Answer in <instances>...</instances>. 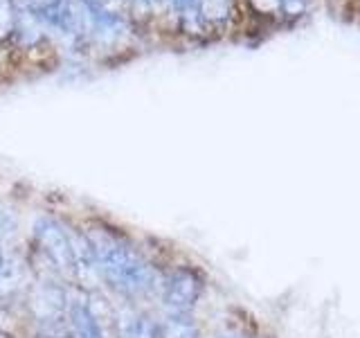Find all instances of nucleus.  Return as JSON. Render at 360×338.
Wrapping results in <instances>:
<instances>
[{
  "label": "nucleus",
  "mask_w": 360,
  "mask_h": 338,
  "mask_svg": "<svg viewBox=\"0 0 360 338\" xmlns=\"http://www.w3.org/2000/svg\"><path fill=\"white\" fill-rule=\"evenodd\" d=\"M59 334L63 338H108L95 304L86 293H70Z\"/></svg>",
  "instance_id": "4"
},
{
  "label": "nucleus",
  "mask_w": 360,
  "mask_h": 338,
  "mask_svg": "<svg viewBox=\"0 0 360 338\" xmlns=\"http://www.w3.org/2000/svg\"><path fill=\"white\" fill-rule=\"evenodd\" d=\"M90 246H93L99 280L129 302H138L151 298L160 287L155 268L135 251V248L124 242L122 237L108 230H93L86 232Z\"/></svg>",
  "instance_id": "1"
},
{
  "label": "nucleus",
  "mask_w": 360,
  "mask_h": 338,
  "mask_svg": "<svg viewBox=\"0 0 360 338\" xmlns=\"http://www.w3.org/2000/svg\"><path fill=\"white\" fill-rule=\"evenodd\" d=\"M16 232V217L9 210L0 208V246H5Z\"/></svg>",
  "instance_id": "8"
},
{
  "label": "nucleus",
  "mask_w": 360,
  "mask_h": 338,
  "mask_svg": "<svg viewBox=\"0 0 360 338\" xmlns=\"http://www.w3.org/2000/svg\"><path fill=\"white\" fill-rule=\"evenodd\" d=\"M34 244L54 273L75 277V232L52 217H39L34 223Z\"/></svg>",
  "instance_id": "2"
},
{
  "label": "nucleus",
  "mask_w": 360,
  "mask_h": 338,
  "mask_svg": "<svg viewBox=\"0 0 360 338\" xmlns=\"http://www.w3.org/2000/svg\"><path fill=\"white\" fill-rule=\"evenodd\" d=\"M219 338H241V336H236V334H225V336H219Z\"/></svg>",
  "instance_id": "9"
},
{
  "label": "nucleus",
  "mask_w": 360,
  "mask_h": 338,
  "mask_svg": "<svg viewBox=\"0 0 360 338\" xmlns=\"http://www.w3.org/2000/svg\"><path fill=\"white\" fill-rule=\"evenodd\" d=\"M158 330L160 338H200V327L191 311H165Z\"/></svg>",
  "instance_id": "6"
},
{
  "label": "nucleus",
  "mask_w": 360,
  "mask_h": 338,
  "mask_svg": "<svg viewBox=\"0 0 360 338\" xmlns=\"http://www.w3.org/2000/svg\"><path fill=\"white\" fill-rule=\"evenodd\" d=\"M115 334L117 338H160L158 320H153L149 313L124 304L115 313Z\"/></svg>",
  "instance_id": "5"
},
{
  "label": "nucleus",
  "mask_w": 360,
  "mask_h": 338,
  "mask_svg": "<svg viewBox=\"0 0 360 338\" xmlns=\"http://www.w3.org/2000/svg\"><path fill=\"white\" fill-rule=\"evenodd\" d=\"M160 300L165 311H194L202 296V280L194 268H174L160 280Z\"/></svg>",
  "instance_id": "3"
},
{
  "label": "nucleus",
  "mask_w": 360,
  "mask_h": 338,
  "mask_svg": "<svg viewBox=\"0 0 360 338\" xmlns=\"http://www.w3.org/2000/svg\"><path fill=\"white\" fill-rule=\"evenodd\" d=\"M20 284H22L20 264L5 251V246H0V298L14 296Z\"/></svg>",
  "instance_id": "7"
}]
</instances>
